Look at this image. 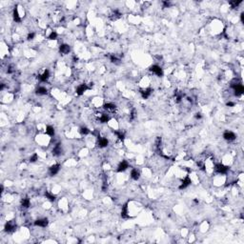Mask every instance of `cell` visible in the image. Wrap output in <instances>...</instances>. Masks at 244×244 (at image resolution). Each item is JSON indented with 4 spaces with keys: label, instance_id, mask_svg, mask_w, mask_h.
<instances>
[{
    "label": "cell",
    "instance_id": "ac0fdd59",
    "mask_svg": "<svg viewBox=\"0 0 244 244\" xmlns=\"http://www.w3.org/2000/svg\"><path fill=\"white\" fill-rule=\"evenodd\" d=\"M38 154H36V153H35V154H33L31 157H30V158H29V161H30L31 163H33V162H36L37 160H38Z\"/></svg>",
    "mask_w": 244,
    "mask_h": 244
},
{
    "label": "cell",
    "instance_id": "8fae6325",
    "mask_svg": "<svg viewBox=\"0 0 244 244\" xmlns=\"http://www.w3.org/2000/svg\"><path fill=\"white\" fill-rule=\"evenodd\" d=\"M13 21L16 23H21V21H22V16H20V13H19L17 7H14L13 11Z\"/></svg>",
    "mask_w": 244,
    "mask_h": 244
},
{
    "label": "cell",
    "instance_id": "8992f818",
    "mask_svg": "<svg viewBox=\"0 0 244 244\" xmlns=\"http://www.w3.org/2000/svg\"><path fill=\"white\" fill-rule=\"evenodd\" d=\"M130 167V164L129 162L127 161V160H122L120 161L118 165V167H116V172L118 173H124L125 171H127Z\"/></svg>",
    "mask_w": 244,
    "mask_h": 244
},
{
    "label": "cell",
    "instance_id": "e0dca14e",
    "mask_svg": "<svg viewBox=\"0 0 244 244\" xmlns=\"http://www.w3.org/2000/svg\"><path fill=\"white\" fill-rule=\"evenodd\" d=\"M31 206V199L29 198V197H23L21 199V207L23 209H28V208H30Z\"/></svg>",
    "mask_w": 244,
    "mask_h": 244
},
{
    "label": "cell",
    "instance_id": "52a82bcc",
    "mask_svg": "<svg viewBox=\"0 0 244 244\" xmlns=\"http://www.w3.org/2000/svg\"><path fill=\"white\" fill-rule=\"evenodd\" d=\"M35 226L36 227H40V228H46L49 224V219L47 217H40L37 218L36 220L33 222Z\"/></svg>",
    "mask_w": 244,
    "mask_h": 244
},
{
    "label": "cell",
    "instance_id": "6da1fadb",
    "mask_svg": "<svg viewBox=\"0 0 244 244\" xmlns=\"http://www.w3.org/2000/svg\"><path fill=\"white\" fill-rule=\"evenodd\" d=\"M149 71L152 72L154 75L157 76V77H162L163 75H164L162 67L160 65H158V64H153L152 66L150 67Z\"/></svg>",
    "mask_w": 244,
    "mask_h": 244
},
{
    "label": "cell",
    "instance_id": "9c48e42d",
    "mask_svg": "<svg viewBox=\"0 0 244 244\" xmlns=\"http://www.w3.org/2000/svg\"><path fill=\"white\" fill-rule=\"evenodd\" d=\"M223 138L226 141H228V142H232V141L236 140L237 135L232 131H226V132H224V134H223Z\"/></svg>",
    "mask_w": 244,
    "mask_h": 244
},
{
    "label": "cell",
    "instance_id": "9a60e30c",
    "mask_svg": "<svg viewBox=\"0 0 244 244\" xmlns=\"http://www.w3.org/2000/svg\"><path fill=\"white\" fill-rule=\"evenodd\" d=\"M44 196H45V197H46V200H48L49 202H53V201H55V199H56V197H55V194H53V192L46 191L45 194H44Z\"/></svg>",
    "mask_w": 244,
    "mask_h": 244
},
{
    "label": "cell",
    "instance_id": "3957f363",
    "mask_svg": "<svg viewBox=\"0 0 244 244\" xmlns=\"http://www.w3.org/2000/svg\"><path fill=\"white\" fill-rule=\"evenodd\" d=\"M91 88L89 87V85L86 84V83H81V84H78L75 88V94L76 95L81 96L85 94L87 91H89Z\"/></svg>",
    "mask_w": 244,
    "mask_h": 244
},
{
    "label": "cell",
    "instance_id": "5bb4252c",
    "mask_svg": "<svg viewBox=\"0 0 244 244\" xmlns=\"http://www.w3.org/2000/svg\"><path fill=\"white\" fill-rule=\"evenodd\" d=\"M44 133H45L47 135L50 136V138H52V136H55V128H53L52 126L47 125L45 127V132H44Z\"/></svg>",
    "mask_w": 244,
    "mask_h": 244
},
{
    "label": "cell",
    "instance_id": "7c38bea8",
    "mask_svg": "<svg viewBox=\"0 0 244 244\" xmlns=\"http://www.w3.org/2000/svg\"><path fill=\"white\" fill-rule=\"evenodd\" d=\"M35 94L36 95H39V96H43V95H48V89L45 87V86H42V85H39L35 90Z\"/></svg>",
    "mask_w": 244,
    "mask_h": 244
},
{
    "label": "cell",
    "instance_id": "2e32d148",
    "mask_svg": "<svg viewBox=\"0 0 244 244\" xmlns=\"http://www.w3.org/2000/svg\"><path fill=\"white\" fill-rule=\"evenodd\" d=\"M78 133L81 135H84V136H87V135H90L91 133H92V131L88 128V127L86 126H82L79 128L78 130Z\"/></svg>",
    "mask_w": 244,
    "mask_h": 244
},
{
    "label": "cell",
    "instance_id": "d6986e66",
    "mask_svg": "<svg viewBox=\"0 0 244 244\" xmlns=\"http://www.w3.org/2000/svg\"><path fill=\"white\" fill-rule=\"evenodd\" d=\"M35 36H36V33H35V32H31V33H28V35H27V40H28V41H33V40L35 38Z\"/></svg>",
    "mask_w": 244,
    "mask_h": 244
},
{
    "label": "cell",
    "instance_id": "277c9868",
    "mask_svg": "<svg viewBox=\"0 0 244 244\" xmlns=\"http://www.w3.org/2000/svg\"><path fill=\"white\" fill-rule=\"evenodd\" d=\"M193 182V180L191 178V177H190L189 174L187 175H185V177L181 179V182H180V185H179V190H184V189H186L188 188L190 185L192 184Z\"/></svg>",
    "mask_w": 244,
    "mask_h": 244
},
{
    "label": "cell",
    "instance_id": "7a4b0ae2",
    "mask_svg": "<svg viewBox=\"0 0 244 244\" xmlns=\"http://www.w3.org/2000/svg\"><path fill=\"white\" fill-rule=\"evenodd\" d=\"M36 78L39 80V82L41 83H46L48 82V80L51 78V72L49 69H45L41 74H38Z\"/></svg>",
    "mask_w": 244,
    "mask_h": 244
},
{
    "label": "cell",
    "instance_id": "5b68a950",
    "mask_svg": "<svg viewBox=\"0 0 244 244\" xmlns=\"http://www.w3.org/2000/svg\"><path fill=\"white\" fill-rule=\"evenodd\" d=\"M16 230V223L14 220H9L5 223L4 231L6 233H13Z\"/></svg>",
    "mask_w": 244,
    "mask_h": 244
},
{
    "label": "cell",
    "instance_id": "30bf717a",
    "mask_svg": "<svg viewBox=\"0 0 244 244\" xmlns=\"http://www.w3.org/2000/svg\"><path fill=\"white\" fill-rule=\"evenodd\" d=\"M71 52V47L69 44H60L59 45V52L61 55H69Z\"/></svg>",
    "mask_w": 244,
    "mask_h": 244
},
{
    "label": "cell",
    "instance_id": "4fadbf2b",
    "mask_svg": "<svg viewBox=\"0 0 244 244\" xmlns=\"http://www.w3.org/2000/svg\"><path fill=\"white\" fill-rule=\"evenodd\" d=\"M130 177L132 179L134 180H138L141 177V174H140V171L138 170L136 168H133L131 170V173H130Z\"/></svg>",
    "mask_w": 244,
    "mask_h": 244
},
{
    "label": "cell",
    "instance_id": "ba28073f",
    "mask_svg": "<svg viewBox=\"0 0 244 244\" xmlns=\"http://www.w3.org/2000/svg\"><path fill=\"white\" fill-rule=\"evenodd\" d=\"M60 168H61V165L59 163L52 164L50 166V168H49V174H50V175H52V177H53V175H55L59 173Z\"/></svg>",
    "mask_w": 244,
    "mask_h": 244
}]
</instances>
